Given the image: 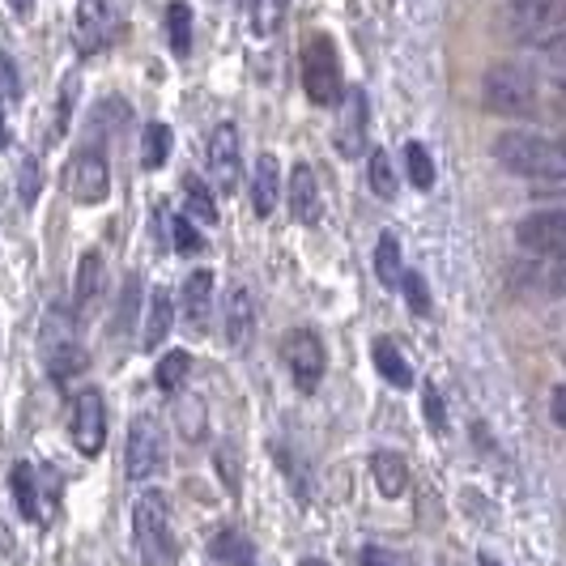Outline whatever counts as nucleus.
Returning <instances> with one entry per match:
<instances>
[{"instance_id": "c756f323", "label": "nucleus", "mask_w": 566, "mask_h": 566, "mask_svg": "<svg viewBox=\"0 0 566 566\" xmlns=\"http://www.w3.org/2000/svg\"><path fill=\"white\" fill-rule=\"evenodd\" d=\"M209 554L218 558V563H230V566H252V541L239 537L234 528L227 533H218V537L209 541Z\"/></svg>"}, {"instance_id": "20e7f679", "label": "nucleus", "mask_w": 566, "mask_h": 566, "mask_svg": "<svg viewBox=\"0 0 566 566\" xmlns=\"http://www.w3.org/2000/svg\"><path fill=\"white\" fill-rule=\"evenodd\" d=\"M303 90L315 107H333L345 94V73H340L337 43L328 34H315L303 48Z\"/></svg>"}, {"instance_id": "ddd939ff", "label": "nucleus", "mask_w": 566, "mask_h": 566, "mask_svg": "<svg viewBox=\"0 0 566 566\" xmlns=\"http://www.w3.org/2000/svg\"><path fill=\"white\" fill-rule=\"evenodd\" d=\"M209 170H213V179H218V188L222 192H234L239 188V170H243V145H239V128L234 124H218L213 133H209Z\"/></svg>"}, {"instance_id": "7c9ffc66", "label": "nucleus", "mask_w": 566, "mask_h": 566, "mask_svg": "<svg viewBox=\"0 0 566 566\" xmlns=\"http://www.w3.org/2000/svg\"><path fill=\"white\" fill-rule=\"evenodd\" d=\"M405 167H409V184L418 188V192H430L434 188V158H430V149L418 142L405 145Z\"/></svg>"}, {"instance_id": "aec40b11", "label": "nucleus", "mask_w": 566, "mask_h": 566, "mask_svg": "<svg viewBox=\"0 0 566 566\" xmlns=\"http://www.w3.org/2000/svg\"><path fill=\"white\" fill-rule=\"evenodd\" d=\"M170 324H175V303H170V290L158 285L149 294V315H145V333H142L145 349H158L170 337Z\"/></svg>"}, {"instance_id": "c9c22d12", "label": "nucleus", "mask_w": 566, "mask_h": 566, "mask_svg": "<svg viewBox=\"0 0 566 566\" xmlns=\"http://www.w3.org/2000/svg\"><path fill=\"white\" fill-rule=\"evenodd\" d=\"M422 413H426V422L434 426L439 434L448 430V409H443V397H439V388H426V392H422Z\"/></svg>"}, {"instance_id": "e433bc0d", "label": "nucleus", "mask_w": 566, "mask_h": 566, "mask_svg": "<svg viewBox=\"0 0 566 566\" xmlns=\"http://www.w3.org/2000/svg\"><path fill=\"white\" fill-rule=\"evenodd\" d=\"M73 94H77V73H69V82H64V94H60V115H56L52 137H64V128H69V115H73Z\"/></svg>"}, {"instance_id": "2eb2a0df", "label": "nucleus", "mask_w": 566, "mask_h": 566, "mask_svg": "<svg viewBox=\"0 0 566 566\" xmlns=\"http://www.w3.org/2000/svg\"><path fill=\"white\" fill-rule=\"evenodd\" d=\"M319 213H324V205H319V184H315L312 163H294V170H290V218L303 227H315Z\"/></svg>"}, {"instance_id": "9b49d317", "label": "nucleus", "mask_w": 566, "mask_h": 566, "mask_svg": "<svg viewBox=\"0 0 566 566\" xmlns=\"http://www.w3.org/2000/svg\"><path fill=\"white\" fill-rule=\"evenodd\" d=\"M515 243L524 252L545 255V260H558L566 252V213L563 209H541L528 213L520 227H515Z\"/></svg>"}, {"instance_id": "473e14b6", "label": "nucleus", "mask_w": 566, "mask_h": 566, "mask_svg": "<svg viewBox=\"0 0 566 566\" xmlns=\"http://www.w3.org/2000/svg\"><path fill=\"white\" fill-rule=\"evenodd\" d=\"M39 188H43V170L34 158H22V167H18V200H22V209H30L34 200H39Z\"/></svg>"}, {"instance_id": "4be33fe9", "label": "nucleus", "mask_w": 566, "mask_h": 566, "mask_svg": "<svg viewBox=\"0 0 566 566\" xmlns=\"http://www.w3.org/2000/svg\"><path fill=\"white\" fill-rule=\"evenodd\" d=\"M370 358H375V370L392 384V388H413V367H409V358L400 354L392 340H375V349H370Z\"/></svg>"}, {"instance_id": "ea45409f", "label": "nucleus", "mask_w": 566, "mask_h": 566, "mask_svg": "<svg viewBox=\"0 0 566 566\" xmlns=\"http://www.w3.org/2000/svg\"><path fill=\"white\" fill-rule=\"evenodd\" d=\"M549 413H554V426H566V388H563V384L554 388V400H549Z\"/></svg>"}, {"instance_id": "58836bf2", "label": "nucleus", "mask_w": 566, "mask_h": 566, "mask_svg": "<svg viewBox=\"0 0 566 566\" xmlns=\"http://www.w3.org/2000/svg\"><path fill=\"white\" fill-rule=\"evenodd\" d=\"M358 566H397V558H392L388 549H379V545H367V549L358 554Z\"/></svg>"}, {"instance_id": "f3484780", "label": "nucleus", "mask_w": 566, "mask_h": 566, "mask_svg": "<svg viewBox=\"0 0 566 566\" xmlns=\"http://www.w3.org/2000/svg\"><path fill=\"white\" fill-rule=\"evenodd\" d=\"M277 200H282V167H277V158H273V154H260L255 175H252V209H255V218H269V213L277 209Z\"/></svg>"}, {"instance_id": "393cba45", "label": "nucleus", "mask_w": 566, "mask_h": 566, "mask_svg": "<svg viewBox=\"0 0 566 566\" xmlns=\"http://www.w3.org/2000/svg\"><path fill=\"white\" fill-rule=\"evenodd\" d=\"M170 149H175V133H170L167 124H145V133H142V167L145 170H158V167H167V158H170Z\"/></svg>"}, {"instance_id": "dca6fc26", "label": "nucleus", "mask_w": 566, "mask_h": 566, "mask_svg": "<svg viewBox=\"0 0 566 566\" xmlns=\"http://www.w3.org/2000/svg\"><path fill=\"white\" fill-rule=\"evenodd\" d=\"M209 312H213V273L197 269L188 282H184V324L188 333H205L209 328Z\"/></svg>"}, {"instance_id": "f257e3e1", "label": "nucleus", "mask_w": 566, "mask_h": 566, "mask_svg": "<svg viewBox=\"0 0 566 566\" xmlns=\"http://www.w3.org/2000/svg\"><path fill=\"white\" fill-rule=\"evenodd\" d=\"M494 163L511 175H524V179H563L566 175V154L558 142L541 137V133H503L494 142Z\"/></svg>"}, {"instance_id": "6e6552de", "label": "nucleus", "mask_w": 566, "mask_h": 566, "mask_svg": "<svg viewBox=\"0 0 566 566\" xmlns=\"http://www.w3.org/2000/svg\"><path fill=\"white\" fill-rule=\"evenodd\" d=\"M124 34V13L115 0H77V48L98 56L119 43Z\"/></svg>"}, {"instance_id": "a19ab883", "label": "nucleus", "mask_w": 566, "mask_h": 566, "mask_svg": "<svg viewBox=\"0 0 566 566\" xmlns=\"http://www.w3.org/2000/svg\"><path fill=\"white\" fill-rule=\"evenodd\" d=\"M9 9H13V13L22 18V22H27L30 13H34V0H9Z\"/></svg>"}, {"instance_id": "9d476101", "label": "nucleus", "mask_w": 566, "mask_h": 566, "mask_svg": "<svg viewBox=\"0 0 566 566\" xmlns=\"http://www.w3.org/2000/svg\"><path fill=\"white\" fill-rule=\"evenodd\" d=\"M69 434H73V448L82 455H90V460L103 452V443H107V405H103L98 388H90V392H82V397L73 400Z\"/></svg>"}, {"instance_id": "79ce46f5", "label": "nucleus", "mask_w": 566, "mask_h": 566, "mask_svg": "<svg viewBox=\"0 0 566 566\" xmlns=\"http://www.w3.org/2000/svg\"><path fill=\"white\" fill-rule=\"evenodd\" d=\"M9 145V124H4V112H0V149Z\"/></svg>"}, {"instance_id": "f8f14e48", "label": "nucleus", "mask_w": 566, "mask_h": 566, "mask_svg": "<svg viewBox=\"0 0 566 566\" xmlns=\"http://www.w3.org/2000/svg\"><path fill=\"white\" fill-rule=\"evenodd\" d=\"M255 337V298L252 290L239 282L227 290V303H222V349L230 354H243Z\"/></svg>"}, {"instance_id": "37998d69", "label": "nucleus", "mask_w": 566, "mask_h": 566, "mask_svg": "<svg viewBox=\"0 0 566 566\" xmlns=\"http://www.w3.org/2000/svg\"><path fill=\"white\" fill-rule=\"evenodd\" d=\"M298 566H328V563H319V558H303Z\"/></svg>"}, {"instance_id": "f03ea898", "label": "nucleus", "mask_w": 566, "mask_h": 566, "mask_svg": "<svg viewBox=\"0 0 566 566\" xmlns=\"http://www.w3.org/2000/svg\"><path fill=\"white\" fill-rule=\"evenodd\" d=\"M133 541H137V554H142L145 566L179 563V541H175V528H170L167 499L158 490H149L133 503Z\"/></svg>"}, {"instance_id": "c03bdc74", "label": "nucleus", "mask_w": 566, "mask_h": 566, "mask_svg": "<svg viewBox=\"0 0 566 566\" xmlns=\"http://www.w3.org/2000/svg\"><path fill=\"white\" fill-rule=\"evenodd\" d=\"M482 566H494V558H482Z\"/></svg>"}, {"instance_id": "cd10ccee", "label": "nucleus", "mask_w": 566, "mask_h": 566, "mask_svg": "<svg viewBox=\"0 0 566 566\" xmlns=\"http://www.w3.org/2000/svg\"><path fill=\"white\" fill-rule=\"evenodd\" d=\"M367 179H370V192H375L379 200H392V197H397V167H392L388 149H370Z\"/></svg>"}, {"instance_id": "a211bd4d", "label": "nucleus", "mask_w": 566, "mask_h": 566, "mask_svg": "<svg viewBox=\"0 0 566 566\" xmlns=\"http://www.w3.org/2000/svg\"><path fill=\"white\" fill-rule=\"evenodd\" d=\"M103 282H107L103 252H85L82 264H77V285H73V303H77V312H90V307L103 298Z\"/></svg>"}, {"instance_id": "c85d7f7f", "label": "nucleus", "mask_w": 566, "mask_h": 566, "mask_svg": "<svg viewBox=\"0 0 566 566\" xmlns=\"http://www.w3.org/2000/svg\"><path fill=\"white\" fill-rule=\"evenodd\" d=\"M184 197H188V213H192L197 222H209V227H213V222L222 218V213H218V200L205 188L200 175H188V179H184Z\"/></svg>"}, {"instance_id": "39448f33", "label": "nucleus", "mask_w": 566, "mask_h": 566, "mask_svg": "<svg viewBox=\"0 0 566 566\" xmlns=\"http://www.w3.org/2000/svg\"><path fill=\"white\" fill-rule=\"evenodd\" d=\"M163 469H167V434H163L158 418L137 413L128 426V443H124V473H128V482H149Z\"/></svg>"}, {"instance_id": "f704fd0d", "label": "nucleus", "mask_w": 566, "mask_h": 566, "mask_svg": "<svg viewBox=\"0 0 566 566\" xmlns=\"http://www.w3.org/2000/svg\"><path fill=\"white\" fill-rule=\"evenodd\" d=\"M170 234H175V252L179 255H197L205 248V239H200V230L188 222V218H175L170 222Z\"/></svg>"}, {"instance_id": "423d86ee", "label": "nucleus", "mask_w": 566, "mask_h": 566, "mask_svg": "<svg viewBox=\"0 0 566 566\" xmlns=\"http://www.w3.org/2000/svg\"><path fill=\"white\" fill-rule=\"evenodd\" d=\"M282 358L298 392H315L319 388V379L328 370V349H324V340L315 337L312 328H290L282 337Z\"/></svg>"}, {"instance_id": "5701e85b", "label": "nucleus", "mask_w": 566, "mask_h": 566, "mask_svg": "<svg viewBox=\"0 0 566 566\" xmlns=\"http://www.w3.org/2000/svg\"><path fill=\"white\" fill-rule=\"evenodd\" d=\"M9 485H13V499H18V511H22V520H30V524H43L34 469H30V464H13V473H9Z\"/></svg>"}, {"instance_id": "b1692460", "label": "nucleus", "mask_w": 566, "mask_h": 566, "mask_svg": "<svg viewBox=\"0 0 566 566\" xmlns=\"http://www.w3.org/2000/svg\"><path fill=\"white\" fill-rule=\"evenodd\" d=\"M400 239L397 230H384L379 234V243H375V277H379V285H388V290H397L400 282Z\"/></svg>"}, {"instance_id": "412c9836", "label": "nucleus", "mask_w": 566, "mask_h": 566, "mask_svg": "<svg viewBox=\"0 0 566 566\" xmlns=\"http://www.w3.org/2000/svg\"><path fill=\"white\" fill-rule=\"evenodd\" d=\"M85 367H90V358H85V349L73 337H69V333L56 340V349H48V375L56 379L60 388H64L69 379H77Z\"/></svg>"}, {"instance_id": "6ab92c4d", "label": "nucleus", "mask_w": 566, "mask_h": 566, "mask_svg": "<svg viewBox=\"0 0 566 566\" xmlns=\"http://www.w3.org/2000/svg\"><path fill=\"white\" fill-rule=\"evenodd\" d=\"M370 478H375L384 499H400L409 490V464L397 452H375L370 455Z\"/></svg>"}, {"instance_id": "2f4dec72", "label": "nucleus", "mask_w": 566, "mask_h": 566, "mask_svg": "<svg viewBox=\"0 0 566 566\" xmlns=\"http://www.w3.org/2000/svg\"><path fill=\"white\" fill-rule=\"evenodd\" d=\"M188 370H192V354H188V349H170L167 358L158 363V370H154V384H158L163 392H175V388L188 379Z\"/></svg>"}, {"instance_id": "4468645a", "label": "nucleus", "mask_w": 566, "mask_h": 566, "mask_svg": "<svg viewBox=\"0 0 566 566\" xmlns=\"http://www.w3.org/2000/svg\"><path fill=\"white\" fill-rule=\"evenodd\" d=\"M363 137H367V94L363 90H345L340 94V119H337V145L340 158H358L363 154Z\"/></svg>"}, {"instance_id": "bb28decb", "label": "nucleus", "mask_w": 566, "mask_h": 566, "mask_svg": "<svg viewBox=\"0 0 566 566\" xmlns=\"http://www.w3.org/2000/svg\"><path fill=\"white\" fill-rule=\"evenodd\" d=\"M290 0H252V34L255 39H273L282 30Z\"/></svg>"}, {"instance_id": "a878e982", "label": "nucleus", "mask_w": 566, "mask_h": 566, "mask_svg": "<svg viewBox=\"0 0 566 566\" xmlns=\"http://www.w3.org/2000/svg\"><path fill=\"white\" fill-rule=\"evenodd\" d=\"M167 43L179 60L192 52V9L184 0H170L167 4Z\"/></svg>"}, {"instance_id": "1a4fd4ad", "label": "nucleus", "mask_w": 566, "mask_h": 566, "mask_svg": "<svg viewBox=\"0 0 566 566\" xmlns=\"http://www.w3.org/2000/svg\"><path fill=\"white\" fill-rule=\"evenodd\" d=\"M566 0H507V22L520 39L549 43L563 34Z\"/></svg>"}, {"instance_id": "7ed1b4c3", "label": "nucleus", "mask_w": 566, "mask_h": 566, "mask_svg": "<svg viewBox=\"0 0 566 566\" xmlns=\"http://www.w3.org/2000/svg\"><path fill=\"white\" fill-rule=\"evenodd\" d=\"M482 98L494 115H528L537 107V73L528 64L499 60L485 69Z\"/></svg>"}, {"instance_id": "72a5a7b5", "label": "nucleus", "mask_w": 566, "mask_h": 566, "mask_svg": "<svg viewBox=\"0 0 566 566\" xmlns=\"http://www.w3.org/2000/svg\"><path fill=\"white\" fill-rule=\"evenodd\" d=\"M400 290H405V303H409V312L413 315H430V290H426L422 273H400Z\"/></svg>"}, {"instance_id": "4c0bfd02", "label": "nucleus", "mask_w": 566, "mask_h": 566, "mask_svg": "<svg viewBox=\"0 0 566 566\" xmlns=\"http://www.w3.org/2000/svg\"><path fill=\"white\" fill-rule=\"evenodd\" d=\"M0 82H4V94H9V98H22V82H18V69H13L9 56H0Z\"/></svg>"}, {"instance_id": "0eeeda50", "label": "nucleus", "mask_w": 566, "mask_h": 566, "mask_svg": "<svg viewBox=\"0 0 566 566\" xmlns=\"http://www.w3.org/2000/svg\"><path fill=\"white\" fill-rule=\"evenodd\" d=\"M64 188L77 205H103L112 197V170H107V154L98 145H82L73 158H69V175H64Z\"/></svg>"}]
</instances>
